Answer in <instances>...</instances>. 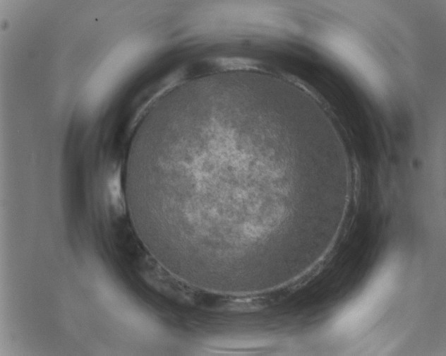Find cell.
<instances>
[{"mask_svg": "<svg viewBox=\"0 0 446 356\" xmlns=\"http://www.w3.org/2000/svg\"><path fill=\"white\" fill-rule=\"evenodd\" d=\"M343 177L318 117L291 89L230 71L154 103L133 138L126 185L152 235L191 268L274 280L310 247Z\"/></svg>", "mask_w": 446, "mask_h": 356, "instance_id": "1", "label": "cell"}]
</instances>
